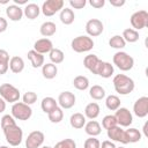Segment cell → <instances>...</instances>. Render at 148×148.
Masks as SVG:
<instances>
[{
	"instance_id": "obj_46",
	"label": "cell",
	"mask_w": 148,
	"mask_h": 148,
	"mask_svg": "<svg viewBox=\"0 0 148 148\" xmlns=\"http://www.w3.org/2000/svg\"><path fill=\"white\" fill-rule=\"evenodd\" d=\"M99 148H116V145L111 140H104L101 143V147Z\"/></svg>"
},
{
	"instance_id": "obj_10",
	"label": "cell",
	"mask_w": 148,
	"mask_h": 148,
	"mask_svg": "<svg viewBox=\"0 0 148 148\" xmlns=\"http://www.w3.org/2000/svg\"><path fill=\"white\" fill-rule=\"evenodd\" d=\"M104 30V25L101 20L98 18H90L86 23V32L89 37H97Z\"/></svg>"
},
{
	"instance_id": "obj_16",
	"label": "cell",
	"mask_w": 148,
	"mask_h": 148,
	"mask_svg": "<svg viewBox=\"0 0 148 148\" xmlns=\"http://www.w3.org/2000/svg\"><path fill=\"white\" fill-rule=\"evenodd\" d=\"M53 49V43L51 39L49 38H40L37 39L34 44V50L40 54H45V53H50V51Z\"/></svg>"
},
{
	"instance_id": "obj_8",
	"label": "cell",
	"mask_w": 148,
	"mask_h": 148,
	"mask_svg": "<svg viewBox=\"0 0 148 148\" xmlns=\"http://www.w3.org/2000/svg\"><path fill=\"white\" fill-rule=\"evenodd\" d=\"M132 29L134 30H141L148 25V13L146 10H138L132 14L130 18Z\"/></svg>"
},
{
	"instance_id": "obj_19",
	"label": "cell",
	"mask_w": 148,
	"mask_h": 148,
	"mask_svg": "<svg viewBox=\"0 0 148 148\" xmlns=\"http://www.w3.org/2000/svg\"><path fill=\"white\" fill-rule=\"evenodd\" d=\"M99 112H101V108L96 102H91L87 104V106L84 108V117L90 120L96 119L99 116Z\"/></svg>"
},
{
	"instance_id": "obj_33",
	"label": "cell",
	"mask_w": 148,
	"mask_h": 148,
	"mask_svg": "<svg viewBox=\"0 0 148 148\" xmlns=\"http://www.w3.org/2000/svg\"><path fill=\"white\" fill-rule=\"evenodd\" d=\"M49 58H50V60H51L52 64L58 65V64H61V62L64 61L65 54H64V52H62L60 49L53 47V49L50 51V53H49Z\"/></svg>"
},
{
	"instance_id": "obj_48",
	"label": "cell",
	"mask_w": 148,
	"mask_h": 148,
	"mask_svg": "<svg viewBox=\"0 0 148 148\" xmlns=\"http://www.w3.org/2000/svg\"><path fill=\"white\" fill-rule=\"evenodd\" d=\"M9 69V64H2L0 62V75H3Z\"/></svg>"
},
{
	"instance_id": "obj_27",
	"label": "cell",
	"mask_w": 148,
	"mask_h": 148,
	"mask_svg": "<svg viewBox=\"0 0 148 148\" xmlns=\"http://www.w3.org/2000/svg\"><path fill=\"white\" fill-rule=\"evenodd\" d=\"M141 132L134 127H130L128 130H125V138L127 143H135L141 140Z\"/></svg>"
},
{
	"instance_id": "obj_51",
	"label": "cell",
	"mask_w": 148,
	"mask_h": 148,
	"mask_svg": "<svg viewBox=\"0 0 148 148\" xmlns=\"http://www.w3.org/2000/svg\"><path fill=\"white\" fill-rule=\"evenodd\" d=\"M0 3H3V5H6V3H8V1H7V0H2V1H0Z\"/></svg>"
},
{
	"instance_id": "obj_54",
	"label": "cell",
	"mask_w": 148,
	"mask_h": 148,
	"mask_svg": "<svg viewBox=\"0 0 148 148\" xmlns=\"http://www.w3.org/2000/svg\"><path fill=\"white\" fill-rule=\"evenodd\" d=\"M116 148H126V147H124V146H120V147H116Z\"/></svg>"
},
{
	"instance_id": "obj_31",
	"label": "cell",
	"mask_w": 148,
	"mask_h": 148,
	"mask_svg": "<svg viewBox=\"0 0 148 148\" xmlns=\"http://www.w3.org/2000/svg\"><path fill=\"white\" fill-rule=\"evenodd\" d=\"M121 37L124 38V40L126 43H135L139 40V31H136L132 28H127L123 31Z\"/></svg>"
},
{
	"instance_id": "obj_26",
	"label": "cell",
	"mask_w": 148,
	"mask_h": 148,
	"mask_svg": "<svg viewBox=\"0 0 148 148\" xmlns=\"http://www.w3.org/2000/svg\"><path fill=\"white\" fill-rule=\"evenodd\" d=\"M39 32L45 38L46 37H51L57 32V25H56V23H53L51 21H46V22L42 23V25L39 28Z\"/></svg>"
},
{
	"instance_id": "obj_49",
	"label": "cell",
	"mask_w": 148,
	"mask_h": 148,
	"mask_svg": "<svg viewBox=\"0 0 148 148\" xmlns=\"http://www.w3.org/2000/svg\"><path fill=\"white\" fill-rule=\"evenodd\" d=\"M6 110V102L0 97V113H2Z\"/></svg>"
},
{
	"instance_id": "obj_23",
	"label": "cell",
	"mask_w": 148,
	"mask_h": 148,
	"mask_svg": "<svg viewBox=\"0 0 148 148\" xmlns=\"http://www.w3.org/2000/svg\"><path fill=\"white\" fill-rule=\"evenodd\" d=\"M59 18H60V21H61L62 24L69 25V24H72V23L74 22V20H75V14H74L73 9L65 7V8H62V9L60 10Z\"/></svg>"
},
{
	"instance_id": "obj_44",
	"label": "cell",
	"mask_w": 148,
	"mask_h": 148,
	"mask_svg": "<svg viewBox=\"0 0 148 148\" xmlns=\"http://www.w3.org/2000/svg\"><path fill=\"white\" fill-rule=\"evenodd\" d=\"M89 3H90L91 7H94L96 9H99L105 5V0H89Z\"/></svg>"
},
{
	"instance_id": "obj_7",
	"label": "cell",
	"mask_w": 148,
	"mask_h": 148,
	"mask_svg": "<svg viewBox=\"0 0 148 148\" xmlns=\"http://www.w3.org/2000/svg\"><path fill=\"white\" fill-rule=\"evenodd\" d=\"M64 0H46L43 2L40 12L43 13V15L50 17L53 16L56 13L60 12L64 8Z\"/></svg>"
},
{
	"instance_id": "obj_15",
	"label": "cell",
	"mask_w": 148,
	"mask_h": 148,
	"mask_svg": "<svg viewBox=\"0 0 148 148\" xmlns=\"http://www.w3.org/2000/svg\"><path fill=\"white\" fill-rule=\"evenodd\" d=\"M106 134H108V138L111 139V141H116V142H119L123 145L127 143L126 138H125V130H123L118 125L106 130Z\"/></svg>"
},
{
	"instance_id": "obj_42",
	"label": "cell",
	"mask_w": 148,
	"mask_h": 148,
	"mask_svg": "<svg viewBox=\"0 0 148 148\" xmlns=\"http://www.w3.org/2000/svg\"><path fill=\"white\" fill-rule=\"evenodd\" d=\"M86 0H69V6L74 9H82L86 6Z\"/></svg>"
},
{
	"instance_id": "obj_5",
	"label": "cell",
	"mask_w": 148,
	"mask_h": 148,
	"mask_svg": "<svg viewBox=\"0 0 148 148\" xmlns=\"http://www.w3.org/2000/svg\"><path fill=\"white\" fill-rule=\"evenodd\" d=\"M20 90L10 84V83H2L0 86V97L8 103H16L20 99Z\"/></svg>"
},
{
	"instance_id": "obj_20",
	"label": "cell",
	"mask_w": 148,
	"mask_h": 148,
	"mask_svg": "<svg viewBox=\"0 0 148 148\" xmlns=\"http://www.w3.org/2000/svg\"><path fill=\"white\" fill-rule=\"evenodd\" d=\"M9 69L14 73V74H18L24 69V60L18 57V56H14L10 58L9 60Z\"/></svg>"
},
{
	"instance_id": "obj_43",
	"label": "cell",
	"mask_w": 148,
	"mask_h": 148,
	"mask_svg": "<svg viewBox=\"0 0 148 148\" xmlns=\"http://www.w3.org/2000/svg\"><path fill=\"white\" fill-rule=\"evenodd\" d=\"M9 60H10L9 53L6 50L0 49V62H2V64H9Z\"/></svg>"
},
{
	"instance_id": "obj_34",
	"label": "cell",
	"mask_w": 148,
	"mask_h": 148,
	"mask_svg": "<svg viewBox=\"0 0 148 148\" xmlns=\"http://www.w3.org/2000/svg\"><path fill=\"white\" fill-rule=\"evenodd\" d=\"M105 106L110 111H116L120 108V98L116 95H109L105 98Z\"/></svg>"
},
{
	"instance_id": "obj_30",
	"label": "cell",
	"mask_w": 148,
	"mask_h": 148,
	"mask_svg": "<svg viewBox=\"0 0 148 148\" xmlns=\"http://www.w3.org/2000/svg\"><path fill=\"white\" fill-rule=\"evenodd\" d=\"M106 92H105V89L102 87V86H98V84H95L92 86L90 89H89V96L95 99V101H101L105 97Z\"/></svg>"
},
{
	"instance_id": "obj_17",
	"label": "cell",
	"mask_w": 148,
	"mask_h": 148,
	"mask_svg": "<svg viewBox=\"0 0 148 148\" xmlns=\"http://www.w3.org/2000/svg\"><path fill=\"white\" fill-rule=\"evenodd\" d=\"M6 15L10 21L17 22V21H21L23 17V9L20 6L13 3L6 7Z\"/></svg>"
},
{
	"instance_id": "obj_29",
	"label": "cell",
	"mask_w": 148,
	"mask_h": 148,
	"mask_svg": "<svg viewBox=\"0 0 148 148\" xmlns=\"http://www.w3.org/2000/svg\"><path fill=\"white\" fill-rule=\"evenodd\" d=\"M99 60L101 59H98V57L96 54H88L83 59V66L88 71H90L91 73H94V71H95V68H96V66H97V64H98Z\"/></svg>"
},
{
	"instance_id": "obj_50",
	"label": "cell",
	"mask_w": 148,
	"mask_h": 148,
	"mask_svg": "<svg viewBox=\"0 0 148 148\" xmlns=\"http://www.w3.org/2000/svg\"><path fill=\"white\" fill-rule=\"evenodd\" d=\"M14 3L15 5H17V6H20V5H27V1L25 0H14Z\"/></svg>"
},
{
	"instance_id": "obj_11",
	"label": "cell",
	"mask_w": 148,
	"mask_h": 148,
	"mask_svg": "<svg viewBox=\"0 0 148 148\" xmlns=\"http://www.w3.org/2000/svg\"><path fill=\"white\" fill-rule=\"evenodd\" d=\"M44 133L40 131H32L25 139V148H40L44 142Z\"/></svg>"
},
{
	"instance_id": "obj_47",
	"label": "cell",
	"mask_w": 148,
	"mask_h": 148,
	"mask_svg": "<svg viewBox=\"0 0 148 148\" xmlns=\"http://www.w3.org/2000/svg\"><path fill=\"white\" fill-rule=\"evenodd\" d=\"M125 2H126L125 0H110L111 6H113V7H121L125 5Z\"/></svg>"
},
{
	"instance_id": "obj_9",
	"label": "cell",
	"mask_w": 148,
	"mask_h": 148,
	"mask_svg": "<svg viewBox=\"0 0 148 148\" xmlns=\"http://www.w3.org/2000/svg\"><path fill=\"white\" fill-rule=\"evenodd\" d=\"M114 117L117 119V124L120 127H128L133 123V114L127 108H119L116 110Z\"/></svg>"
},
{
	"instance_id": "obj_22",
	"label": "cell",
	"mask_w": 148,
	"mask_h": 148,
	"mask_svg": "<svg viewBox=\"0 0 148 148\" xmlns=\"http://www.w3.org/2000/svg\"><path fill=\"white\" fill-rule=\"evenodd\" d=\"M84 132L89 136H97V135L101 134L102 128H101V125H99L98 121H96V120H89L84 125Z\"/></svg>"
},
{
	"instance_id": "obj_1",
	"label": "cell",
	"mask_w": 148,
	"mask_h": 148,
	"mask_svg": "<svg viewBox=\"0 0 148 148\" xmlns=\"http://www.w3.org/2000/svg\"><path fill=\"white\" fill-rule=\"evenodd\" d=\"M114 90L120 94V95H128L134 90L135 83L133 81V79H131L130 76L125 75V74H117L114 75L113 80H112Z\"/></svg>"
},
{
	"instance_id": "obj_18",
	"label": "cell",
	"mask_w": 148,
	"mask_h": 148,
	"mask_svg": "<svg viewBox=\"0 0 148 148\" xmlns=\"http://www.w3.org/2000/svg\"><path fill=\"white\" fill-rule=\"evenodd\" d=\"M40 8L37 3H27L23 8V15L29 20H35L39 16Z\"/></svg>"
},
{
	"instance_id": "obj_41",
	"label": "cell",
	"mask_w": 148,
	"mask_h": 148,
	"mask_svg": "<svg viewBox=\"0 0 148 148\" xmlns=\"http://www.w3.org/2000/svg\"><path fill=\"white\" fill-rule=\"evenodd\" d=\"M99 147H101V142L95 136L88 138L83 143V148H99Z\"/></svg>"
},
{
	"instance_id": "obj_2",
	"label": "cell",
	"mask_w": 148,
	"mask_h": 148,
	"mask_svg": "<svg viewBox=\"0 0 148 148\" xmlns=\"http://www.w3.org/2000/svg\"><path fill=\"white\" fill-rule=\"evenodd\" d=\"M113 65H116L120 71L123 72H127L131 71L134 66V59L132 56H130L128 53L124 52V51H118L113 54L112 58Z\"/></svg>"
},
{
	"instance_id": "obj_25",
	"label": "cell",
	"mask_w": 148,
	"mask_h": 148,
	"mask_svg": "<svg viewBox=\"0 0 148 148\" xmlns=\"http://www.w3.org/2000/svg\"><path fill=\"white\" fill-rule=\"evenodd\" d=\"M69 124L75 130H80V128H83L84 125H86V117L84 114L80 113V112H75L69 118Z\"/></svg>"
},
{
	"instance_id": "obj_21",
	"label": "cell",
	"mask_w": 148,
	"mask_h": 148,
	"mask_svg": "<svg viewBox=\"0 0 148 148\" xmlns=\"http://www.w3.org/2000/svg\"><path fill=\"white\" fill-rule=\"evenodd\" d=\"M42 74L43 76L46 79V80H52L57 76L58 74V68H57V65L52 64V62H47V64H44L42 66Z\"/></svg>"
},
{
	"instance_id": "obj_24",
	"label": "cell",
	"mask_w": 148,
	"mask_h": 148,
	"mask_svg": "<svg viewBox=\"0 0 148 148\" xmlns=\"http://www.w3.org/2000/svg\"><path fill=\"white\" fill-rule=\"evenodd\" d=\"M27 56H28V59L30 60L34 68H39L44 65V56L36 52L35 50H30Z\"/></svg>"
},
{
	"instance_id": "obj_37",
	"label": "cell",
	"mask_w": 148,
	"mask_h": 148,
	"mask_svg": "<svg viewBox=\"0 0 148 148\" xmlns=\"http://www.w3.org/2000/svg\"><path fill=\"white\" fill-rule=\"evenodd\" d=\"M117 119L114 117V114H108L105 116L103 119H102V126L105 128V130H109L111 127H114L117 126Z\"/></svg>"
},
{
	"instance_id": "obj_28",
	"label": "cell",
	"mask_w": 148,
	"mask_h": 148,
	"mask_svg": "<svg viewBox=\"0 0 148 148\" xmlns=\"http://www.w3.org/2000/svg\"><path fill=\"white\" fill-rule=\"evenodd\" d=\"M58 106V102L53 98V97H44L43 99H42V103H40V108H42V110H43V112H45V113H50L52 110H54Z\"/></svg>"
},
{
	"instance_id": "obj_13",
	"label": "cell",
	"mask_w": 148,
	"mask_h": 148,
	"mask_svg": "<svg viewBox=\"0 0 148 148\" xmlns=\"http://www.w3.org/2000/svg\"><path fill=\"white\" fill-rule=\"evenodd\" d=\"M58 104L61 109H71L76 103V97L72 91H62L58 96Z\"/></svg>"
},
{
	"instance_id": "obj_36",
	"label": "cell",
	"mask_w": 148,
	"mask_h": 148,
	"mask_svg": "<svg viewBox=\"0 0 148 148\" xmlns=\"http://www.w3.org/2000/svg\"><path fill=\"white\" fill-rule=\"evenodd\" d=\"M47 117H49V120H50L51 123L58 124V123H60V121L64 119V111H62V109H61L60 106H57L54 110H52V111L47 114Z\"/></svg>"
},
{
	"instance_id": "obj_6",
	"label": "cell",
	"mask_w": 148,
	"mask_h": 148,
	"mask_svg": "<svg viewBox=\"0 0 148 148\" xmlns=\"http://www.w3.org/2000/svg\"><path fill=\"white\" fill-rule=\"evenodd\" d=\"M12 116L17 120H28L32 116V109L23 102H16L12 106Z\"/></svg>"
},
{
	"instance_id": "obj_35",
	"label": "cell",
	"mask_w": 148,
	"mask_h": 148,
	"mask_svg": "<svg viewBox=\"0 0 148 148\" xmlns=\"http://www.w3.org/2000/svg\"><path fill=\"white\" fill-rule=\"evenodd\" d=\"M109 45L112 49H117V50H121L126 46V42L124 40V38L121 37V35H114L109 39Z\"/></svg>"
},
{
	"instance_id": "obj_40",
	"label": "cell",
	"mask_w": 148,
	"mask_h": 148,
	"mask_svg": "<svg viewBox=\"0 0 148 148\" xmlns=\"http://www.w3.org/2000/svg\"><path fill=\"white\" fill-rule=\"evenodd\" d=\"M37 94L36 92H34V91H27L24 95H23V103L24 104H27V105H31V104H34V103H36V101H37Z\"/></svg>"
},
{
	"instance_id": "obj_14",
	"label": "cell",
	"mask_w": 148,
	"mask_h": 148,
	"mask_svg": "<svg viewBox=\"0 0 148 148\" xmlns=\"http://www.w3.org/2000/svg\"><path fill=\"white\" fill-rule=\"evenodd\" d=\"M133 112L139 118H145L148 114V97L147 96H141L134 102Z\"/></svg>"
},
{
	"instance_id": "obj_53",
	"label": "cell",
	"mask_w": 148,
	"mask_h": 148,
	"mask_svg": "<svg viewBox=\"0 0 148 148\" xmlns=\"http://www.w3.org/2000/svg\"><path fill=\"white\" fill-rule=\"evenodd\" d=\"M0 148H9L8 146H0Z\"/></svg>"
},
{
	"instance_id": "obj_12",
	"label": "cell",
	"mask_w": 148,
	"mask_h": 148,
	"mask_svg": "<svg viewBox=\"0 0 148 148\" xmlns=\"http://www.w3.org/2000/svg\"><path fill=\"white\" fill-rule=\"evenodd\" d=\"M113 73H114L113 65H111V64L108 62V61H102V60H99L92 74L98 75V76H102V77H104V79H109V77H111V76L113 75Z\"/></svg>"
},
{
	"instance_id": "obj_4",
	"label": "cell",
	"mask_w": 148,
	"mask_h": 148,
	"mask_svg": "<svg viewBox=\"0 0 148 148\" xmlns=\"http://www.w3.org/2000/svg\"><path fill=\"white\" fill-rule=\"evenodd\" d=\"M3 134H5V138H6V141L13 147L20 146L22 140H23V131L17 125H14V126L5 128L3 130Z\"/></svg>"
},
{
	"instance_id": "obj_52",
	"label": "cell",
	"mask_w": 148,
	"mask_h": 148,
	"mask_svg": "<svg viewBox=\"0 0 148 148\" xmlns=\"http://www.w3.org/2000/svg\"><path fill=\"white\" fill-rule=\"evenodd\" d=\"M40 148H52V147H50V146H43V147H40Z\"/></svg>"
},
{
	"instance_id": "obj_38",
	"label": "cell",
	"mask_w": 148,
	"mask_h": 148,
	"mask_svg": "<svg viewBox=\"0 0 148 148\" xmlns=\"http://www.w3.org/2000/svg\"><path fill=\"white\" fill-rule=\"evenodd\" d=\"M52 148H76V142L73 139H64L57 142Z\"/></svg>"
},
{
	"instance_id": "obj_45",
	"label": "cell",
	"mask_w": 148,
	"mask_h": 148,
	"mask_svg": "<svg viewBox=\"0 0 148 148\" xmlns=\"http://www.w3.org/2000/svg\"><path fill=\"white\" fill-rule=\"evenodd\" d=\"M7 27H8L7 20L0 16V34H1V32H5V31L7 30Z\"/></svg>"
},
{
	"instance_id": "obj_39",
	"label": "cell",
	"mask_w": 148,
	"mask_h": 148,
	"mask_svg": "<svg viewBox=\"0 0 148 148\" xmlns=\"http://www.w3.org/2000/svg\"><path fill=\"white\" fill-rule=\"evenodd\" d=\"M1 128L2 130H5V128H7V127H10V126H14V125H16V123H15V119L13 118V116L12 114H5V116H2V118H1Z\"/></svg>"
},
{
	"instance_id": "obj_32",
	"label": "cell",
	"mask_w": 148,
	"mask_h": 148,
	"mask_svg": "<svg viewBox=\"0 0 148 148\" xmlns=\"http://www.w3.org/2000/svg\"><path fill=\"white\" fill-rule=\"evenodd\" d=\"M73 86H74L77 90L83 91V90H86V89L89 88V80H88V77L84 76V75H77V76H75L74 80H73Z\"/></svg>"
},
{
	"instance_id": "obj_3",
	"label": "cell",
	"mask_w": 148,
	"mask_h": 148,
	"mask_svg": "<svg viewBox=\"0 0 148 148\" xmlns=\"http://www.w3.org/2000/svg\"><path fill=\"white\" fill-rule=\"evenodd\" d=\"M71 47L74 52H77V53L88 52L94 47V40L91 37L86 36V35L84 36H77L72 40Z\"/></svg>"
}]
</instances>
